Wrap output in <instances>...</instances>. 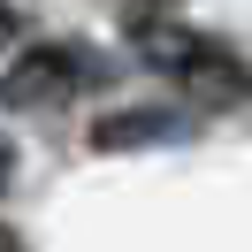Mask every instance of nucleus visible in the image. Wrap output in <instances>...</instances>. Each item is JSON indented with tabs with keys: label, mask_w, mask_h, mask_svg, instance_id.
I'll return each instance as SVG.
<instances>
[{
	"label": "nucleus",
	"mask_w": 252,
	"mask_h": 252,
	"mask_svg": "<svg viewBox=\"0 0 252 252\" xmlns=\"http://www.w3.org/2000/svg\"><path fill=\"white\" fill-rule=\"evenodd\" d=\"M77 84H84V54L77 46H31V54L8 62V77H0V107H16V115L62 107Z\"/></svg>",
	"instance_id": "nucleus-1"
},
{
	"label": "nucleus",
	"mask_w": 252,
	"mask_h": 252,
	"mask_svg": "<svg viewBox=\"0 0 252 252\" xmlns=\"http://www.w3.org/2000/svg\"><path fill=\"white\" fill-rule=\"evenodd\" d=\"M176 84L191 92V107H214V115H221V107H245V99H252V69L237 62L229 46H206V38L184 54V62H176Z\"/></svg>",
	"instance_id": "nucleus-2"
},
{
	"label": "nucleus",
	"mask_w": 252,
	"mask_h": 252,
	"mask_svg": "<svg viewBox=\"0 0 252 252\" xmlns=\"http://www.w3.org/2000/svg\"><path fill=\"white\" fill-rule=\"evenodd\" d=\"M153 138H184V115L130 107V115H99V123H92V145H99V153H130V145H153Z\"/></svg>",
	"instance_id": "nucleus-3"
},
{
	"label": "nucleus",
	"mask_w": 252,
	"mask_h": 252,
	"mask_svg": "<svg viewBox=\"0 0 252 252\" xmlns=\"http://www.w3.org/2000/svg\"><path fill=\"white\" fill-rule=\"evenodd\" d=\"M8 31H16V16H8V8H0V38H8Z\"/></svg>",
	"instance_id": "nucleus-4"
},
{
	"label": "nucleus",
	"mask_w": 252,
	"mask_h": 252,
	"mask_svg": "<svg viewBox=\"0 0 252 252\" xmlns=\"http://www.w3.org/2000/svg\"><path fill=\"white\" fill-rule=\"evenodd\" d=\"M0 252H23V245H16V237H8V229H0Z\"/></svg>",
	"instance_id": "nucleus-5"
},
{
	"label": "nucleus",
	"mask_w": 252,
	"mask_h": 252,
	"mask_svg": "<svg viewBox=\"0 0 252 252\" xmlns=\"http://www.w3.org/2000/svg\"><path fill=\"white\" fill-rule=\"evenodd\" d=\"M0 184H8V145H0Z\"/></svg>",
	"instance_id": "nucleus-6"
}]
</instances>
